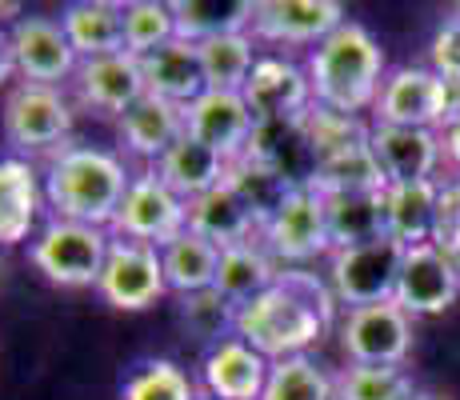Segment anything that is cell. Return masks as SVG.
<instances>
[{
	"instance_id": "37",
	"label": "cell",
	"mask_w": 460,
	"mask_h": 400,
	"mask_svg": "<svg viewBox=\"0 0 460 400\" xmlns=\"http://www.w3.org/2000/svg\"><path fill=\"white\" fill-rule=\"evenodd\" d=\"M305 132H308V140H313L316 164H321V160H329L336 153H349V148H357V145H368L373 124H365L360 117H344V112H332V109L313 104V109L305 112Z\"/></svg>"
},
{
	"instance_id": "48",
	"label": "cell",
	"mask_w": 460,
	"mask_h": 400,
	"mask_svg": "<svg viewBox=\"0 0 460 400\" xmlns=\"http://www.w3.org/2000/svg\"><path fill=\"white\" fill-rule=\"evenodd\" d=\"M4 13H16V8L13 4H0V16H4Z\"/></svg>"
},
{
	"instance_id": "5",
	"label": "cell",
	"mask_w": 460,
	"mask_h": 400,
	"mask_svg": "<svg viewBox=\"0 0 460 400\" xmlns=\"http://www.w3.org/2000/svg\"><path fill=\"white\" fill-rule=\"evenodd\" d=\"M409 248L396 236H380L368 244L336 248L329 253V284L336 305L344 308H365L396 300V280H401V264Z\"/></svg>"
},
{
	"instance_id": "19",
	"label": "cell",
	"mask_w": 460,
	"mask_h": 400,
	"mask_svg": "<svg viewBox=\"0 0 460 400\" xmlns=\"http://www.w3.org/2000/svg\"><path fill=\"white\" fill-rule=\"evenodd\" d=\"M269 369L272 360L261 357L252 344H244L241 336H225L208 344L200 360V385L212 400H261Z\"/></svg>"
},
{
	"instance_id": "46",
	"label": "cell",
	"mask_w": 460,
	"mask_h": 400,
	"mask_svg": "<svg viewBox=\"0 0 460 400\" xmlns=\"http://www.w3.org/2000/svg\"><path fill=\"white\" fill-rule=\"evenodd\" d=\"M16 73V60H13V40H8V29H0V88L8 84V76Z\"/></svg>"
},
{
	"instance_id": "16",
	"label": "cell",
	"mask_w": 460,
	"mask_h": 400,
	"mask_svg": "<svg viewBox=\"0 0 460 400\" xmlns=\"http://www.w3.org/2000/svg\"><path fill=\"white\" fill-rule=\"evenodd\" d=\"M344 16V4L336 0H256L252 40L269 44H321L332 37Z\"/></svg>"
},
{
	"instance_id": "25",
	"label": "cell",
	"mask_w": 460,
	"mask_h": 400,
	"mask_svg": "<svg viewBox=\"0 0 460 400\" xmlns=\"http://www.w3.org/2000/svg\"><path fill=\"white\" fill-rule=\"evenodd\" d=\"M140 73H145V88L153 96L189 109L200 93H208L205 68H200V52L189 40H168L161 49H153L148 57H140Z\"/></svg>"
},
{
	"instance_id": "40",
	"label": "cell",
	"mask_w": 460,
	"mask_h": 400,
	"mask_svg": "<svg viewBox=\"0 0 460 400\" xmlns=\"http://www.w3.org/2000/svg\"><path fill=\"white\" fill-rule=\"evenodd\" d=\"M181 320L189 324L192 336L217 344V341H225V336H233L236 305L220 297L217 289H205V292H192V297H181Z\"/></svg>"
},
{
	"instance_id": "28",
	"label": "cell",
	"mask_w": 460,
	"mask_h": 400,
	"mask_svg": "<svg viewBox=\"0 0 460 400\" xmlns=\"http://www.w3.org/2000/svg\"><path fill=\"white\" fill-rule=\"evenodd\" d=\"M153 173L161 176V181L184 204H189V200H197V197H205V192H212L217 184H225L228 160L220 156V153H212L208 145H200L197 137H189V132H184V137L176 140V145L153 164Z\"/></svg>"
},
{
	"instance_id": "29",
	"label": "cell",
	"mask_w": 460,
	"mask_h": 400,
	"mask_svg": "<svg viewBox=\"0 0 460 400\" xmlns=\"http://www.w3.org/2000/svg\"><path fill=\"white\" fill-rule=\"evenodd\" d=\"M277 256L269 253L261 236L241 240V244L220 248V264H217V284L212 289L225 300H233L236 308L249 305L256 292H264L272 280H277Z\"/></svg>"
},
{
	"instance_id": "38",
	"label": "cell",
	"mask_w": 460,
	"mask_h": 400,
	"mask_svg": "<svg viewBox=\"0 0 460 400\" xmlns=\"http://www.w3.org/2000/svg\"><path fill=\"white\" fill-rule=\"evenodd\" d=\"M176 40L172 4L164 0H128L125 4V52L148 57L153 49Z\"/></svg>"
},
{
	"instance_id": "13",
	"label": "cell",
	"mask_w": 460,
	"mask_h": 400,
	"mask_svg": "<svg viewBox=\"0 0 460 400\" xmlns=\"http://www.w3.org/2000/svg\"><path fill=\"white\" fill-rule=\"evenodd\" d=\"M368 148L385 176V184H420L445 181V148L437 129H401V124H373Z\"/></svg>"
},
{
	"instance_id": "45",
	"label": "cell",
	"mask_w": 460,
	"mask_h": 400,
	"mask_svg": "<svg viewBox=\"0 0 460 400\" xmlns=\"http://www.w3.org/2000/svg\"><path fill=\"white\" fill-rule=\"evenodd\" d=\"M445 80V124L460 117V76H440Z\"/></svg>"
},
{
	"instance_id": "30",
	"label": "cell",
	"mask_w": 460,
	"mask_h": 400,
	"mask_svg": "<svg viewBox=\"0 0 460 400\" xmlns=\"http://www.w3.org/2000/svg\"><path fill=\"white\" fill-rule=\"evenodd\" d=\"M256 0H172L176 40L205 44L233 32H252Z\"/></svg>"
},
{
	"instance_id": "12",
	"label": "cell",
	"mask_w": 460,
	"mask_h": 400,
	"mask_svg": "<svg viewBox=\"0 0 460 400\" xmlns=\"http://www.w3.org/2000/svg\"><path fill=\"white\" fill-rule=\"evenodd\" d=\"M8 40H13V60L16 73L24 76V84L60 88L81 68V57L73 52L60 21H52V16H37V13L16 16L13 29H8Z\"/></svg>"
},
{
	"instance_id": "41",
	"label": "cell",
	"mask_w": 460,
	"mask_h": 400,
	"mask_svg": "<svg viewBox=\"0 0 460 400\" xmlns=\"http://www.w3.org/2000/svg\"><path fill=\"white\" fill-rule=\"evenodd\" d=\"M429 68L437 76H460V13L445 16L429 44Z\"/></svg>"
},
{
	"instance_id": "3",
	"label": "cell",
	"mask_w": 460,
	"mask_h": 400,
	"mask_svg": "<svg viewBox=\"0 0 460 400\" xmlns=\"http://www.w3.org/2000/svg\"><path fill=\"white\" fill-rule=\"evenodd\" d=\"M132 184L128 164L109 148L68 145L49 160L44 173V200L52 217L76 220V225L109 228Z\"/></svg>"
},
{
	"instance_id": "21",
	"label": "cell",
	"mask_w": 460,
	"mask_h": 400,
	"mask_svg": "<svg viewBox=\"0 0 460 400\" xmlns=\"http://www.w3.org/2000/svg\"><path fill=\"white\" fill-rule=\"evenodd\" d=\"M244 156L272 168V173H280L288 184H313V176H316V153L305 132V117L256 124Z\"/></svg>"
},
{
	"instance_id": "49",
	"label": "cell",
	"mask_w": 460,
	"mask_h": 400,
	"mask_svg": "<svg viewBox=\"0 0 460 400\" xmlns=\"http://www.w3.org/2000/svg\"><path fill=\"white\" fill-rule=\"evenodd\" d=\"M0 277H4V256H0Z\"/></svg>"
},
{
	"instance_id": "17",
	"label": "cell",
	"mask_w": 460,
	"mask_h": 400,
	"mask_svg": "<svg viewBox=\"0 0 460 400\" xmlns=\"http://www.w3.org/2000/svg\"><path fill=\"white\" fill-rule=\"evenodd\" d=\"M73 84H76V101H81L88 112L112 117V120H120L125 109H132V104L148 93L145 73H140V57H132V52L81 60Z\"/></svg>"
},
{
	"instance_id": "7",
	"label": "cell",
	"mask_w": 460,
	"mask_h": 400,
	"mask_svg": "<svg viewBox=\"0 0 460 400\" xmlns=\"http://www.w3.org/2000/svg\"><path fill=\"white\" fill-rule=\"evenodd\" d=\"M184 228H189V204L176 197L153 168L132 173V184H128L125 200H120L117 217H112L109 233L117 240H137V244L164 248Z\"/></svg>"
},
{
	"instance_id": "33",
	"label": "cell",
	"mask_w": 460,
	"mask_h": 400,
	"mask_svg": "<svg viewBox=\"0 0 460 400\" xmlns=\"http://www.w3.org/2000/svg\"><path fill=\"white\" fill-rule=\"evenodd\" d=\"M200 68H205V84L217 93H241L256 65V40L252 32H233V37H217L197 44Z\"/></svg>"
},
{
	"instance_id": "50",
	"label": "cell",
	"mask_w": 460,
	"mask_h": 400,
	"mask_svg": "<svg viewBox=\"0 0 460 400\" xmlns=\"http://www.w3.org/2000/svg\"><path fill=\"white\" fill-rule=\"evenodd\" d=\"M200 400H212V396H200Z\"/></svg>"
},
{
	"instance_id": "39",
	"label": "cell",
	"mask_w": 460,
	"mask_h": 400,
	"mask_svg": "<svg viewBox=\"0 0 460 400\" xmlns=\"http://www.w3.org/2000/svg\"><path fill=\"white\" fill-rule=\"evenodd\" d=\"M313 189L321 192H341V189H388L385 176H380L376 160H373V148L368 145H357L349 153H336L329 160L316 164V176H313Z\"/></svg>"
},
{
	"instance_id": "11",
	"label": "cell",
	"mask_w": 460,
	"mask_h": 400,
	"mask_svg": "<svg viewBox=\"0 0 460 400\" xmlns=\"http://www.w3.org/2000/svg\"><path fill=\"white\" fill-rule=\"evenodd\" d=\"M373 124H401V129H445V80L429 65L388 68L380 96L373 104Z\"/></svg>"
},
{
	"instance_id": "15",
	"label": "cell",
	"mask_w": 460,
	"mask_h": 400,
	"mask_svg": "<svg viewBox=\"0 0 460 400\" xmlns=\"http://www.w3.org/2000/svg\"><path fill=\"white\" fill-rule=\"evenodd\" d=\"M241 96H244V104H249V112L256 117V124L296 120L313 109L308 73L296 65V60H285V57H256Z\"/></svg>"
},
{
	"instance_id": "47",
	"label": "cell",
	"mask_w": 460,
	"mask_h": 400,
	"mask_svg": "<svg viewBox=\"0 0 460 400\" xmlns=\"http://www.w3.org/2000/svg\"><path fill=\"white\" fill-rule=\"evenodd\" d=\"M409 400H445V396H437V393H424V388H417Z\"/></svg>"
},
{
	"instance_id": "23",
	"label": "cell",
	"mask_w": 460,
	"mask_h": 400,
	"mask_svg": "<svg viewBox=\"0 0 460 400\" xmlns=\"http://www.w3.org/2000/svg\"><path fill=\"white\" fill-rule=\"evenodd\" d=\"M321 192V189H316ZM324 200V225H329V244L352 248L368 244V240L388 236L385 220V189H341V192H321Z\"/></svg>"
},
{
	"instance_id": "18",
	"label": "cell",
	"mask_w": 460,
	"mask_h": 400,
	"mask_svg": "<svg viewBox=\"0 0 460 400\" xmlns=\"http://www.w3.org/2000/svg\"><path fill=\"white\" fill-rule=\"evenodd\" d=\"M184 124H189V137H197L200 145H208L212 153H220L233 164L244 156L252 132H256V117L249 112L241 93H200L197 101L184 109Z\"/></svg>"
},
{
	"instance_id": "6",
	"label": "cell",
	"mask_w": 460,
	"mask_h": 400,
	"mask_svg": "<svg viewBox=\"0 0 460 400\" xmlns=\"http://www.w3.org/2000/svg\"><path fill=\"white\" fill-rule=\"evenodd\" d=\"M4 137L21 156L49 153L52 160L73 137V104L60 88L21 80L4 101Z\"/></svg>"
},
{
	"instance_id": "26",
	"label": "cell",
	"mask_w": 460,
	"mask_h": 400,
	"mask_svg": "<svg viewBox=\"0 0 460 400\" xmlns=\"http://www.w3.org/2000/svg\"><path fill=\"white\" fill-rule=\"evenodd\" d=\"M189 233L205 236L208 244H217V248H228V244L261 236V220H256V212L241 200V192L225 181L212 192H205V197L189 200Z\"/></svg>"
},
{
	"instance_id": "24",
	"label": "cell",
	"mask_w": 460,
	"mask_h": 400,
	"mask_svg": "<svg viewBox=\"0 0 460 400\" xmlns=\"http://www.w3.org/2000/svg\"><path fill=\"white\" fill-rule=\"evenodd\" d=\"M60 29L81 60L125 52V4L117 0H73L60 8Z\"/></svg>"
},
{
	"instance_id": "36",
	"label": "cell",
	"mask_w": 460,
	"mask_h": 400,
	"mask_svg": "<svg viewBox=\"0 0 460 400\" xmlns=\"http://www.w3.org/2000/svg\"><path fill=\"white\" fill-rule=\"evenodd\" d=\"M225 181L233 184L236 192H241V200L256 212V220H261V225L280 209V200H285L288 192L300 189V184H288L280 173H272V168L256 164V160H249V156L233 160V164H228V176H225Z\"/></svg>"
},
{
	"instance_id": "42",
	"label": "cell",
	"mask_w": 460,
	"mask_h": 400,
	"mask_svg": "<svg viewBox=\"0 0 460 400\" xmlns=\"http://www.w3.org/2000/svg\"><path fill=\"white\" fill-rule=\"evenodd\" d=\"M440 148H445V168H453V176H460V117L440 129Z\"/></svg>"
},
{
	"instance_id": "27",
	"label": "cell",
	"mask_w": 460,
	"mask_h": 400,
	"mask_svg": "<svg viewBox=\"0 0 460 400\" xmlns=\"http://www.w3.org/2000/svg\"><path fill=\"white\" fill-rule=\"evenodd\" d=\"M40 181L24 156H0V248L32 240L40 217Z\"/></svg>"
},
{
	"instance_id": "34",
	"label": "cell",
	"mask_w": 460,
	"mask_h": 400,
	"mask_svg": "<svg viewBox=\"0 0 460 400\" xmlns=\"http://www.w3.org/2000/svg\"><path fill=\"white\" fill-rule=\"evenodd\" d=\"M412 393L404 364H349L336 372V400H409Z\"/></svg>"
},
{
	"instance_id": "4",
	"label": "cell",
	"mask_w": 460,
	"mask_h": 400,
	"mask_svg": "<svg viewBox=\"0 0 460 400\" xmlns=\"http://www.w3.org/2000/svg\"><path fill=\"white\" fill-rule=\"evenodd\" d=\"M109 244H112L109 228H93V225L52 217L32 236L29 261L37 264V272L49 284H60V289H96L104 261H109Z\"/></svg>"
},
{
	"instance_id": "10",
	"label": "cell",
	"mask_w": 460,
	"mask_h": 400,
	"mask_svg": "<svg viewBox=\"0 0 460 400\" xmlns=\"http://www.w3.org/2000/svg\"><path fill=\"white\" fill-rule=\"evenodd\" d=\"M96 292H101L104 305H112L117 313H140V308L156 305V300L168 292L161 248L112 236L109 261H104V272H101Z\"/></svg>"
},
{
	"instance_id": "14",
	"label": "cell",
	"mask_w": 460,
	"mask_h": 400,
	"mask_svg": "<svg viewBox=\"0 0 460 400\" xmlns=\"http://www.w3.org/2000/svg\"><path fill=\"white\" fill-rule=\"evenodd\" d=\"M460 297V277L453 261L445 256V248L432 244H412L404 253L401 280H396V305L404 308L412 320L420 316H440L456 305Z\"/></svg>"
},
{
	"instance_id": "1",
	"label": "cell",
	"mask_w": 460,
	"mask_h": 400,
	"mask_svg": "<svg viewBox=\"0 0 460 400\" xmlns=\"http://www.w3.org/2000/svg\"><path fill=\"white\" fill-rule=\"evenodd\" d=\"M332 320H336V297L329 280L308 269H280L269 289L256 292L249 305L236 308L233 336L252 344L261 357L285 360V357H305L332 328Z\"/></svg>"
},
{
	"instance_id": "22",
	"label": "cell",
	"mask_w": 460,
	"mask_h": 400,
	"mask_svg": "<svg viewBox=\"0 0 460 400\" xmlns=\"http://www.w3.org/2000/svg\"><path fill=\"white\" fill-rule=\"evenodd\" d=\"M445 181L388 184L385 189L388 236H396L404 248L432 244V240L440 236V200H445Z\"/></svg>"
},
{
	"instance_id": "32",
	"label": "cell",
	"mask_w": 460,
	"mask_h": 400,
	"mask_svg": "<svg viewBox=\"0 0 460 400\" xmlns=\"http://www.w3.org/2000/svg\"><path fill=\"white\" fill-rule=\"evenodd\" d=\"M261 400H336V377L308 352L272 360Z\"/></svg>"
},
{
	"instance_id": "8",
	"label": "cell",
	"mask_w": 460,
	"mask_h": 400,
	"mask_svg": "<svg viewBox=\"0 0 460 400\" xmlns=\"http://www.w3.org/2000/svg\"><path fill=\"white\" fill-rule=\"evenodd\" d=\"M417 320L396 300L349 308L341 320V349L349 364H404L412 352Z\"/></svg>"
},
{
	"instance_id": "2",
	"label": "cell",
	"mask_w": 460,
	"mask_h": 400,
	"mask_svg": "<svg viewBox=\"0 0 460 400\" xmlns=\"http://www.w3.org/2000/svg\"><path fill=\"white\" fill-rule=\"evenodd\" d=\"M308 84H313V104L344 117H360L373 109L380 84H385V49L360 21H344L332 37H324L305 60Z\"/></svg>"
},
{
	"instance_id": "20",
	"label": "cell",
	"mask_w": 460,
	"mask_h": 400,
	"mask_svg": "<svg viewBox=\"0 0 460 400\" xmlns=\"http://www.w3.org/2000/svg\"><path fill=\"white\" fill-rule=\"evenodd\" d=\"M117 132H120V145L137 160H148V168H153L189 132V124H184L181 104L145 93L132 109H125V117L117 120Z\"/></svg>"
},
{
	"instance_id": "9",
	"label": "cell",
	"mask_w": 460,
	"mask_h": 400,
	"mask_svg": "<svg viewBox=\"0 0 460 400\" xmlns=\"http://www.w3.org/2000/svg\"><path fill=\"white\" fill-rule=\"evenodd\" d=\"M261 240L269 244V253L277 261H285L288 269H300L305 261L321 253H332L329 244V225H324V200L313 184L293 189L280 209L261 225Z\"/></svg>"
},
{
	"instance_id": "31",
	"label": "cell",
	"mask_w": 460,
	"mask_h": 400,
	"mask_svg": "<svg viewBox=\"0 0 460 400\" xmlns=\"http://www.w3.org/2000/svg\"><path fill=\"white\" fill-rule=\"evenodd\" d=\"M161 264H164V284L176 297H192L217 284V264H220V248L208 244L205 236L184 228L176 240H168L161 248Z\"/></svg>"
},
{
	"instance_id": "43",
	"label": "cell",
	"mask_w": 460,
	"mask_h": 400,
	"mask_svg": "<svg viewBox=\"0 0 460 400\" xmlns=\"http://www.w3.org/2000/svg\"><path fill=\"white\" fill-rule=\"evenodd\" d=\"M453 220H460V176L445 181V200H440V233H445Z\"/></svg>"
},
{
	"instance_id": "35",
	"label": "cell",
	"mask_w": 460,
	"mask_h": 400,
	"mask_svg": "<svg viewBox=\"0 0 460 400\" xmlns=\"http://www.w3.org/2000/svg\"><path fill=\"white\" fill-rule=\"evenodd\" d=\"M120 400H200L197 385L176 360H140L120 385Z\"/></svg>"
},
{
	"instance_id": "44",
	"label": "cell",
	"mask_w": 460,
	"mask_h": 400,
	"mask_svg": "<svg viewBox=\"0 0 460 400\" xmlns=\"http://www.w3.org/2000/svg\"><path fill=\"white\" fill-rule=\"evenodd\" d=\"M437 244L445 248V256L453 261V269H456V277H460V220H453V225H448L445 233L437 236Z\"/></svg>"
}]
</instances>
